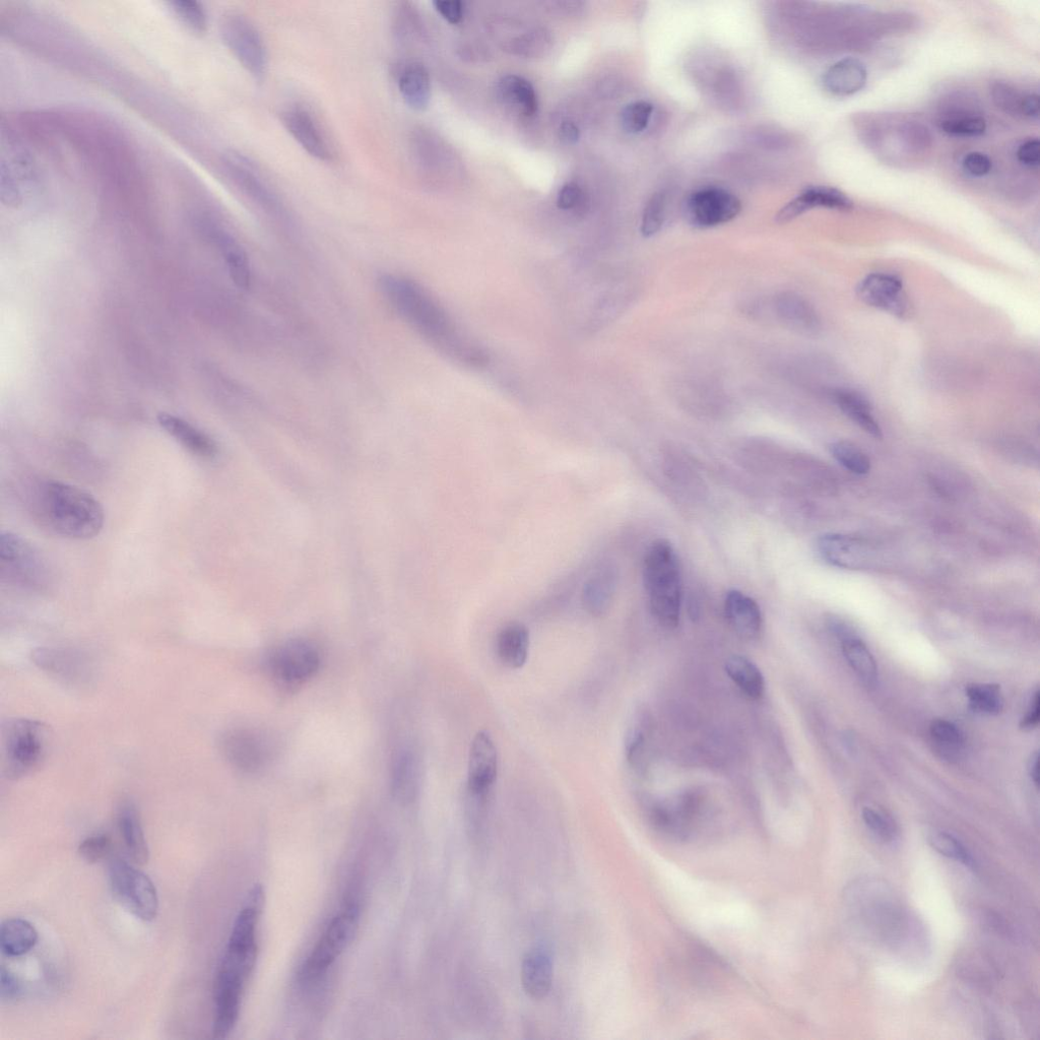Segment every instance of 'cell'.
Here are the masks:
<instances>
[{"mask_svg":"<svg viewBox=\"0 0 1040 1040\" xmlns=\"http://www.w3.org/2000/svg\"><path fill=\"white\" fill-rule=\"evenodd\" d=\"M379 287L389 304L438 351L473 366L486 363L481 349L461 335L442 307L419 284L384 275L379 279Z\"/></svg>","mask_w":1040,"mask_h":1040,"instance_id":"obj_1","label":"cell"},{"mask_svg":"<svg viewBox=\"0 0 1040 1040\" xmlns=\"http://www.w3.org/2000/svg\"><path fill=\"white\" fill-rule=\"evenodd\" d=\"M28 507L43 530L64 539H93L105 524L104 508L92 494L56 480L31 485Z\"/></svg>","mask_w":1040,"mask_h":1040,"instance_id":"obj_2","label":"cell"},{"mask_svg":"<svg viewBox=\"0 0 1040 1040\" xmlns=\"http://www.w3.org/2000/svg\"><path fill=\"white\" fill-rule=\"evenodd\" d=\"M643 580L657 621L666 628H676L682 607V572L678 555L668 541L658 540L647 550Z\"/></svg>","mask_w":1040,"mask_h":1040,"instance_id":"obj_3","label":"cell"},{"mask_svg":"<svg viewBox=\"0 0 1040 1040\" xmlns=\"http://www.w3.org/2000/svg\"><path fill=\"white\" fill-rule=\"evenodd\" d=\"M0 575L12 587L31 593L46 591L52 582V570L45 556L12 532L0 535Z\"/></svg>","mask_w":1040,"mask_h":1040,"instance_id":"obj_4","label":"cell"},{"mask_svg":"<svg viewBox=\"0 0 1040 1040\" xmlns=\"http://www.w3.org/2000/svg\"><path fill=\"white\" fill-rule=\"evenodd\" d=\"M2 735L3 770L9 779L18 780L31 774L45 759L50 735L43 723L11 720Z\"/></svg>","mask_w":1040,"mask_h":1040,"instance_id":"obj_5","label":"cell"},{"mask_svg":"<svg viewBox=\"0 0 1040 1040\" xmlns=\"http://www.w3.org/2000/svg\"><path fill=\"white\" fill-rule=\"evenodd\" d=\"M257 957V945L228 943L215 982V1016L225 1023L238 1020L245 985Z\"/></svg>","mask_w":1040,"mask_h":1040,"instance_id":"obj_6","label":"cell"},{"mask_svg":"<svg viewBox=\"0 0 1040 1040\" xmlns=\"http://www.w3.org/2000/svg\"><path fill=\"white\" fill-rule=\"evenodd\" d=\"M358 926L359 908L355 904H350L334 918L302 964L298 974L301 985H311L328 972L354 940Z\"/></svg>","mask_w":1040,"mask_h":1040,"instance_id":"obj_7","label":"cell"},{"mask_svg":"<svg viewBox=\"0 0 1040 1040\" xmlns=\"http://www.w3.org/2000/svg\"><path fill=\"white\" fill-rule=\"evenodd\" d=\"M111 891L115 899L136 918L151 922L159 910L157 889L142 871L120 858H113L108 867Z\"/></svg>","mask_w":1040,"mask_h":1040,"instance_id":"obj_8","label":"cell"},{"mask_svg":"<svg viewBox=\"0 0 1040 1040\" xmlns=\"http://www.w3.org/2000/svg\"><path fill=\"white\" fill-rule=\"evenodd\" d=\"M222 39L242 67L258 81L268 72V53L262 35L249 19L238 13L223 17Z\"/></svg>","mask_w":1040,"mask_h":1040,"instance_id":"obj_9","label":"cell"},{"mask_svg":"<svg viewBox=\"0 0 1040 1040\" xmlns=\"http://www.w3.org/2000/svg\"><path fill=\"white\" fill-rule=\"evenodd\" d=\"M741 211L742 205L736 195L720 187H705L693 192L685 208L688 222L700 229L729 223Z\"/></svg>","mask_w":1040,"mask_h":1040,"instance_id":"obj_10","label":"cell"},{"mask_svg":"<svg viewBox=\"0 0 1040 1040\" xmlns=\"http://www.w3.org/2000/svg\"><path fill=\"white\" fill-rule=\"evenodd\" d=\"M499 768L497 746L487 731L478 732L470 747L467 792L488 799L496 783Z\"/></svg>","mask_w":1040,"mask_h":1040,"instance_id":"obj_11","label":"cell"},{"mask_svg":"<svg viewBox=\"0 0 1040 1040\" xmlns=\"http://www.w3.org/2000/svg\"><path fill=\"white\" fill-rule=\"evenodd\" d=\"M32 659L43 672L67 685L84 686L93 678L92 662L77 650L39 648Z\"/></svg>","mask_w":1040,"mask_h":1040,"instance_id":"obj_12","label":"cell"},{"mask_svg":"<svg viewBox=\"0 0 1040 1040\" xmlns=\"http://www.w3.org/2000/svg\"><path fill=\"white\" fill-rule=\"evenodd\" d=\"M857 295L867 305L898 318H906L910 313L903 283L895 275L874 273L867 276L860 282Z\"/></svg>","mask_w":1040,"mask_h":1040,"instance_id":"obj_13","label":"cell"},{"mask_svg":"<svg viewBox=\"0 0 1040 1040\" xmlns=\"http://www.w3.org/2000/svg\"><path fill=\"white\" fill-rule=\"evenodd\" d=\"M320 657L316 648L302 640L291 641L275 653L271 667L274 675L284 683L300 684L318 670Z\"/></svg>","mask_w":1040,"mask_h":1040,"instance_id":"obj_14","label":"cell"},{"mask_svg":"<svg viewBox=\"0 0 1040 1040\" xmlns=\"http://www.w3.org/2000/svg\"><path fill=\"white\" fill-rule=\"evenodd\" d=\"M219 746L224 758L233 767L244 772H253L264 767L271 753L262 737L242 729L224 733Z\"/></svg>","mask_w":1040,"mask_h":1040,"instance_id":"obj_15","label":"cell"},{"mask_svg":"<svg viewBox=\"0 0 1040 1040\" xmlns=\"http://www.w3.org/2000/svg\"><path fill=\"white\" fill-rule=\"evenodd\" d=\"M821 558L833 567L847 570L867 569L875 552L865 541L842 534H826L817 541Z\"/></svg>","mask_w":1040,"mask_h":1040,"instance_id":"obj_16","label":"cell"},{"mask_svg":"<svg viewBox=\"0 0 1040 1040\" xmlns=\"http://www.w3.org/2000/svg\"><path fill=\"white\" fill-rule=\"evenodd\" d=\"M225 168L236 186L255 205L272 215H282L284 211L277 194L251 163L239 156H230L225 161Z\"/></svg>","mask_w":1040,"mask_h":1040,"instance_id":"obj_17","label":"cell"},{"mask_svg":"<svg viewBox=\"0 0 1040 1040\" xmlns=\"http://www.w3.org/2000/svg\"><path fill=\"white\" fill-rule=\"evenodd\" d=\"M283 123L291 137L311 157L322 162L333 160L331 144L308 110L302 107L288 109L283 115Z\"/></svg>","mask_w":1040,"mask_h":1040,"instance_id":"obj_18","label":"cell"},{"mask_svg":"<svg viewBox=\"0 0 1040 1040\" xmlns=\"http://www.w3.org/2000/svg\"><path fill=\"white\" fill-rule=\"evenodd\" d=\"M853 207L854 203L848 195L839 189L829 186H810L782 208L777 213L775 221L779 224H786L816 208L850 211Z\"/></svg>","mask_w":1040,"mask_h":1040,"instance_id":"obj_19","label":"cell"},{"mask_svg":"<svg viewBox=\"0 0 1040 1040\" xmlns=\"http://www.w3.org/2000/svg\"><path fill=\"white\" fill-rule=\"evenodd\" d=\"M774 306L777 316L790 329L807 336H814L820 332L819 315L802 296L792 292L779 294L775 298Z\"/></svg>","mask_w":1040,"mask_h":1040,"instance_id":"obj_20","label":"cell"},{"mask_svg":"<svg viewBox=\"0 0 1040 1040\" xmlns=\"http://www.w3.org/2000/svg\"><path fill=\"white\" fill-rule=\"evenodd\" d=\"M157 420L162 429L195 457L213 459L217 454L215 441L187 421L167 413H160Z\"/></svg>","mask_w":1040,"mask_h":1040,"instance_id":"obj_21","label":"cell"},{"mask_svg":"<svg viewBox=\"0 0 1040 1040\" xmlns=\"http://www.w3.org/2000/svg\"><path fill=\"white\" fill-rule=\"evenodd\" d=\"M725 613L730 626L743 638H757L763 628V617L758 604L740 591H731L725 601Z\"/></svg>","mask_w":1040,"mask_h":1040,"instance_id":"obj_22","label":"cell"},{"mask_svg":"<svg viewBox=\"0 0 1040 1040\" xmlns=\"http://www.w3.org/2000/svg\"><path fill=\"white\" fill-rule=\"evenodd\" d=\"M530 632L522 623H509L498 633L496 654L503 666L508 669H522L529 659Z\"/></svg>","mask_w":1040,"mask_h":1040,"instance_id":"obj_23","label":"cell"},{"mask_svg":"<svg viewBox=\"0 0 1040 1040\" xmlns=\"http://www.w3.org/2000/svg\"><path fill=\"white\" fill-rule=\"evenodd\" d=\"M117 821L128 856L137 865H146L150 852L137 806L130 801L121 803Z\"/></svg>","mask_w":1040,"mask_h":1040,"instance_id":"obj_24","label":"cell"},{"mask_svg":"<svg viewBox=\"0 0 1040 1040\" xmlns=\"http://www.w3.org/2000/svg\"><path fill=\"white\" fill-rule=\"evenodd\" d=\"M867 78V70L862 61L844 58L834 63L825 73L823 85L833 95L850 96L865 87Z\"/></svg>","mask_w":1040,"mask_h":1040,"instance_id":"obj_25","label":"cell"},{"mask_svg":"<svg viewBox=\"0 0 1040 1040\" xmlns=\"http://www.w3.org/2000/svg\"><path fill=\"white\" fill-rule=\"evenodd\" d=\"M522 983L532 999L542 1000L548 996L553 984V963L546 952L533 950L525 956Z\"/></svg>","mask_w":1040,"mask_h":1040,"instance_id":"obj_26","label":"cell"},{"mask_svg":"<svg viewBox=\"0 0 1040 1040\" xmlns=\"http://www.w3.org/2000/svg\"><path fill=\"white\" fill-rule=\"evenodd\" d=\"M500 100L510 110L526 118L535 116L539 109L538 95L533 85L523 77L508 75L497 85Z\"/></svg>","mask_w":1040,"mask_h":1040,"instance_id":"obj_27","label":"cell"},{"mask_svg":"<svg viewBox=\"0 0 1040 1040\" xmlns=\"http://www.w3.org/2000/svg\"><path fill=\"white\" fill-rule=\"evenodd\" d=\"M421 767L419 759L412 751L402 752L395 760L392 774V788L395 798L404 804H410L417 798L420 788Z\"/></svg>","mask_w":1040,"mask_h":1040,"instance_id":"obj_28","label":"cell"},{"mask_svg":"<svg viewBox=\"0 0 1040 1040\" xmlns=\"http://www.w3.org/2000/svg\"><path fill=\"white\" fill-rule=\"evenodd\" d=\"M833 399L840 411L857 424L866 433L876 439L883 436L882 429L875 419L868 400L850 389H839Z\"/></svg>","mask_w":1040,"mask_h":1040,"instance_id":"obj_29","label":"cell"},{"mask_svg":"<svg viewBox=\"0 0 1040 1040\" xmlns=\"http://www.w3.org/2000/svg\"><path fill=\"white\" fill-rule=\"evenodd\" d=\"M615 587V570L609 566L598 569L584 585V608L593 616L604 615L612 603Z\"/></svg>","mask_w":1040,"mask_h":1040,"instance_id":"obj_30","label":"cell"},{"mask_svg":"<svg viewBox=\"0 0 1040 1040\" xmlns=\"http://www.w3.org/2000/svg\"><path fill=\"white\" fill-rule=\"evenodd\" d=\"M399 90L411 109H427L431 100V80L423 64L414 62L407 65L399 79Z\"/></svg>","mask_w":1040,"mask_h":1040,"instance_id":"obj_31","label":"cell"},{"mask_svg":"<svg viewBox=\"0 0 1040 1040\" xmlns=\"http://www.w3.org/2000/svg\"><path fill=\"white\" fill-rule=\"evenodd\" d=\"M37 941L36 929L26 920L9 919L0 927V949L9 957H20L29 953Z\"/></svg>","mask_w":1040,"mask_h":1040,"instance_id":"obj_32","label":"cell"},{"mask_svg":"<svg viewBox=\"0 0 1040 1040\" xmlns=\"http://www.w3.org/2000/svg\"><path fill=\"white\" fill-rule=\"evenodd\" d=\"M840 640L845 660L865 684L875 685L878 679V668L867 645L852 633L843 635Z\"/></svg>","mask_w":1040,"mask_h":1040,"instance_id":"obj_33","label":"cell"},{"mask_svg":"<svg viewBox=\"0 0 1040 1040\" xmlns=\"http://www.w3.org/2000/svg\"><path fill=\"white\" fill-rule=\"evenodd\" d=\"M213 236L223 253L233 282L239 288L247 290L251 283V271L245 251L225 231L214 229Z\"/></svg>","mask_w":1040,"mask_h":1040,"instance_id":"obj_34","label":"cell"},{"mask_svg":"<svg viewBox=\"0 0 1040 1040\" xmlns=\"http://www.w3.org/2000/svg\"><path fill=\"white\" fill-rule=\"evenodd\" d=\"M726 672L738 688L750 699L759 700L765 692V681L758 667L747 658L735 656L728 660Z\"/></svg>","mask_w":1040,"mask_h":1040,"instance_id":"obj_35","label":"cell"},{"mask_svg":"<svg viewBox=\"0 0 1040 1040\" xmlns=\"http://www.w3.org/2000/svg\"><path fill=\"white\" fill-rule=\"evenodd\" d=\"M930 735L935 749L948 760H957L963 752L965 739L961 730L952 722L936 719L930 726Z\"/></svg>","mask_w":1040,"mask_h":1040,"instance_id":"obj_36","label":"cell"},{"mask_svg":"<svg viewBox=\"0 0 1040 1040\" xmlns=\"http://www.w3.org/2000/svg\"><path fill=\"white\" fill-rule=\"evenodd\" d=\"M965 694L974 712L996 715L1003 709L1004 698L999 685L971 684L966 687Z\"/></svg>","mask_w":1040,"mask_h":1040,"instance_id":"obj_37","label":"cell"},{"mask_svg":"<svg viewBox=\"0 0 1040 1040\" xmlns=\"http://www.w3.org/2000/svg\"><path fill=\"white\" fill-rule=\"evenodd\" d=\"M834 460L845 470L856 475H867L872 463L867 453L850 441H836L830 445Z\"/></svg>","mask_w":1040,"mask_h":1040,"instance_id":"obj_38","label":"cell"},{"mask_svg":"<svg viewBox=\"0 0 1040 1040\" xmlns=\"http://www.w3.org/2000/svg\"><path fill=\"white\" fill-rule=\"evenodd\" d=\"M944 133L954 137H980L986 133L984 117L975 113H954L940 120Z\"/></svg>","mask_w":1040,"mask_h":1040,"instance_id":"obj_39","label":"cell"},{"mask_svg":"<svg viewBox=\"0 0 1040 1040\" xmlns=\"http://www.w3.org/2000/svg\"><path fill=\"white\" fill-rule=\"evenodd\" d=\"M927 838L931 847L942 856L960 862L970 869L977 867L970 853L954 836L946 832L934 830L929 832Z\"/></svg>","mask_w":1040,"mask_h":1040,"instance_id":"obj_40","label":"cell"},{"mask_svg":"<svg viewBox=\"0 0 1040 1040\" xmlns=\"http://www.w3.org/2000/svg\"><path fill=\"white\" fill-rule=\"evenodd\" d=\"M654 106L646 101H636L624 107L621 113L622 127L627 134L638 135L647 128Z\"/></svg>","mask_w":1040,"mask_h":1040,"instance_id":"obj_41","label":"cell"},{"mask_svg":"<svg viewBox=\"0 0 1040 1040\" xmlns=\"http://www.w3.org/2000/svg\"><path fill=\"white\" fill-rule=\"evenodd\" d=\"M666 213V195L663 192H657L646 204L641 221V234L646 237H653L660 232L665 221Z\"/></svg>","mask_w":1040,"mask_h":1040,"instance_id":"obj_42","label":"cell"},{"mask_svg":"<svg viewBox=\"0 0 1040 1040\" xmlns=\"http://www.w3.org/2000/svg\"><path fill=\"white\" fill-rule=\"evenodd\" d=\"M179 20L194 32L204 33L208 27V16L198 2H174L170 4Z\"/></svg>","mask_w":1040,"mask_h":1040,"instance_id":"obj_43","label":"cell"},{"mask_svg":"<svg viewBox=\"0 0 1040 1040\" xmlns=\"http://www.w3.org/2000/svg\"><path fill=\"white\" fill-rule=\"evenodd\" d=\"M112 851V839L107 834H97L85 839L79 848L80 856L90 864L105 860Z\"/></svg>","mask_w":1040,"mask_h":1040,"instance_id":"obj_44","label":"cell"},{"mask_svg":"<svg viewBox=\"0 0 1040 1040\" xmlns=\"http://www.w3.org/2000/svg\"><path fill=\"white\" fill-rule=\"evenodd\" d=\"M863 819L867 827L880 839L891 841L895 838L897 828L894 821L882 811L871 807L863 810Z\"/></svg>","mask_w":1040,"mask_h":1040,"instance_id":"obj_45","label":"cell"},{"mask_svg":"<svg viewBox=\"0 0 1040 1040\" xmlns=\"http://www.w3.org/2000/svg\"><path fill=\"white\" fill-rule=\"evenodd\" d=\"M992 95L995 103L1002 110L1010 114H1021V106L1024 97L1012 87L1004 83H998L993 87Z\"/></svg>","mask_w":1040,"mask_h":1040,"instance_id":"obj_46","label":"cell"},{"mask_svg":"<svg viewBox=\"0 0 1040 1040\" xmlns=\"http://www.w3.org/2000/svg\"><path fill=\"white\" fill-rule=\"evenodd\" d=\"M584 199L582 188L574 182L564 184L557 195V207L562 211H571L579 208Z\"/></svg>","mask_w":1040,"mask_h":1040,"instance_id":"obj_47","label":"cell"},{"mask_svg":"<svg viewBox=\"0 0 1040 1040\" xmlns=\"http://www.w3.org/2000/svg\"><path fill=\"white\" fill-rule=\"evenodd\" d=\"M22 995V986L16 975L5 966L0 968V998L3 1001H16Z\"/></svg>","mask_w":1040,"mask_h":1040,"instance_id":"obj_48","label":"cell"},{"mask_svg":"<svg viewBox=\"0 0 1040 1040\" xmlns=\"http://www.w3.org/2000/svg\"><path fill=\"white\" fill-rule=\"evenodd\" d=\"M963 168L971 176L983 177L992 170V161L985 154L973 152L965 156Z\"/></svg>","mask_w":1040,"mask_h":1040,"instance_id":"obj_49","label":"cell"},{"mask_svg":"<svg viewBox=\"0 0 1040 1040\" xmlns=\"http://www.w3.org/2000/svg\"><path fill=\"white\" fill-rule=\"evenodd\" d=\"M433 6L450 24L457 25L463 20L464 6L460 0H436Z\"/></svg>","mask_w":1040,"mask_h":1040,"instance_id":"obj_50","label":"cell"},{"mask_svg":"<svg viewBox=\"0 0 1040 1040\" xmlns=\"http://www.w3.org/2000/svg\"><path fill=\"white\" fill-rule=\"evenodd\" d=\"M1018 160L1025 166L1036 168L1040 162V143L1038 140H1029L1022 144L1017 152Z\"/></svg>","mask_w":1040,"mask_h":1040,"instance_id":"obj_51","label":"cell"},{"mask_svg":"<svg viewBox=\"0 0 1040 1040\" xmlns=\"http://www.w3.org/2000/svg\"><path fill=\"white\" fill-rule=\"evenodd\" d=\"M904 134L908 144L915 148L927 147L931 139L928 129L918 124H907Z\"/></svg>","mask_w":1040,"mask_h":1040,"instance_id":"obj_52","label":"cell"},{"mask_svg":"<svg viewBox=\"0 0 1040 1040\" xmlns=\"http://www.w3.org/2000/svg\"><path fill=\"white\" fill-rule=\"evenodd\" d=\"M1040 714V693L1038 690L1033 694L1030 703L1027 707L1026 713L1021 720L1020 727L1023 730H1032L1037 727L1039 723Z\"/></svg>","mask_w":1040,"mask_h":1040,"instance_id":"obj_53","label":"cell"},{"mask_svg":"<svg viewBox=\"0 0 1040 1040\" xmlns=\"http://www.w3.org/2000/svg\"><path fill=\"white\" fill-rule=\"evenodd\" d=\"M559 139L566 145H575L580 139L579 127L573 121H563L559 127Z\"/></svg>","mask_w":1040,"mask_h":1040,"instance_id":"obj_54","label":"cell"},{"mask_svg":"<svg viewBox=\"0 0 1040 1040\" xmlns=\"http://www.w3.org/2000/svg\"><path fill=\"white\" fill-rule=\"evenodd\" d=\"M1021 114L1037 120L1039 117V96L1037 94L1027 95L1023 98Z\"/></svg>","mask_w":1040,"mask_h":1040,"instance_id":"obj_55","label":"cell"},{"mask_svg":"<svg viewBox=\"0 0 1040 1040\" xmlns=\"http://www.w3.org/2000/svg\"><path fill=\"white\" fill-rule=\"evenodd\" d=\"M1028 773L1032 779L1033 784L1039 786V754L1038 752L1033 753L1028 761L1027 765Z\"/></svg>","mask_w":1040,"mask_h":1040,"instance_id":"obj_56","label":"cell"}]
</instances>
